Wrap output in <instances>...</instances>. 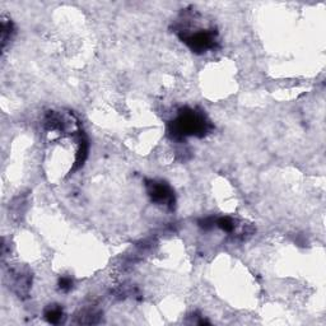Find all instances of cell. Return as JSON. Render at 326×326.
Segmentation results:
<instances>
[{"mask_svg":"<svg viewBox=\"0 0 326 326\" xmlns=\"http://www.w3.org/2000/svg\"><path fill=\"white\" fill-rule=\"evenodd\" d=\"M213 130V125L203 111L194 108H181L178 116L170 122L168 133L176 141H182L187 137L203 138Z\"/></svg>","mask_w":326,"mask_h":326,"instance_id":"obj_1","label":"cell"},{"mask_svg":"<svg viewBox=\"0 0 326 326\" xmlns=\"http://www.w3.org/2000/svg\"><path fill=\"white\" fill-rule=\"evenodd\" d=\"M217 36H218V33L214 28L197 31L180 28V31H178L180 40L189 46L192 52H197V54H203V52L216 49L218 46Z\"/></svg>","mask_w":326,"mask_h":326,"instance_id":"obj_2","label":"cell"},{"mask_svg":"<svg viewBox=\"0 0 326 326\" xmlns=\"http://www.w3.org/2000/svg\"><path fill=\"white\" fill-rule=\"evenodd\" d=\"M147 192L153 203L157 205H163L172 211L176 204L175 192L172 187L165 181L157 180H147L146 181Z\"/></svg>","mask_w":326,"mask_h":326,"instance_id":"obj_3","label":"cell"},{"mask_svg":"<svg viewBox=\"0 0 326 326\" xmlns=\"http://www.w3.org/2000/svg\"><path fill=\"white\" fill-rule=\"evenodd\" d=\"M12 278H13V282H12L13 291L16 292V293L18 294V297H21V298L27 297L31 288V283H32V275L28 272L19 269L12 273Z\"/></svg>","mask_w":326,"mask_h":326,"instance_id":"obj_4","label":"cell"},{"mask_svg":"<svg viewBox=\"0 0 326 326\" xmlns=\"http://www.w3.org/2000/svg\"><path fill=\"white\" fill-rule=\"evenodd\" d=\"M43 316L50 323H55V325L62 322L65 318L64 311L59 305H50L43 312Z\"/></svg>","mask_w":326,"mask_h":326,"instance_id":"obj_5","label":"cell"},{"mask_svg":"<svg viewBox=\"0 0 326 326\" xmlns=\"http://www.w3.org/2000/svg\"><path fill=\"white\" fill-rule=\"evenodd\" d=\"M13 33H14L13 22L9 21V19L3 18V21H2V47H3V50L6 49L7 43L11 41Z\"/></svg>","mask_w":326,"mask_h":326,"instance_id":"obj_6","label":"cell"},{"mask_svg":"<svg viewBox=\"0 0 326 326\" xmlns=\"http://www.w3.org/2000/svg\"><path fill=\"white\" fill-rule=\"evenodd\" d=\"M216 226L219 227L222 231L227 232V233H235L236 228H237V224H236V221L231 217H219V218H216Z\"/></svg>","mask_w":326,"mask_h":326,"instance_id":"obj_7","label":"cell"},{"mask_svg":"<svg viewBox=\"0 0 326 326\" xmlns=\"http://www.w3.org/2000/svg\"><path fill=\"white\" fill-rule=\"evenodd\" d=\"M198 224H199V227H202L203 229L208 231V229L213 228V227L216 226V218H213V217H207V218L200 219V221L198 222Z\"/></svg>","mask_w":326,"mask_h":326,"instance_id":"obj_8","label":"cell"},{"mask_svg":"<svg viewBox=\"0 0 326 326\" xmlns=\"http://www.w3.org/2000/svg\"><path fill=\"white\" fill-rule=\"evenodd\" d=\"M59 288L64 292H69L73 288V281L69 277H62L60 278L59 281Z\"/></svg>","mask_w":326,"mask_h":326,"instance_id":"obj_9","label":"cell"}]
</instances>
